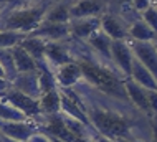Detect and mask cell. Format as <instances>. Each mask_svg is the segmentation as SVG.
<instances>
[{
  "label": "cell",
  "mask_w": 157,
  "mask_h": 142,
  "mask_svg": "<svg viewBox=\"0 0 157 142\" xmlns=\"http://www.w3.org/2000/svg\"><path fill=\"white\" fill-rule=\"evenodd\" d=\"M71 89L78 96L84 114L99 136L149 142L151 116L141 113L131 101L109 96L84 79L76 83Z\"/></svg>",
  "instance_id": "cell-1"
},
{
  "label": "cell",
  "mask_w": 157,
  "mask_h": 142,
  "mask_svg": "<svg viewBox=\"0 0 157 142\" xmlns=\"http://www.w3.org/2000/svg\"><path fill=\"white\" fill-rule=\"evenodd\" d=\"M48 7L50 3L45 0L25 7H3L0 13V30L30 35L43 21V15Z\"/></svg>",
  "instance_id": "cell-2"
},
{
  "label": "cell",
  "mask_w": 157,
  "mask_h": 142,
  "mask_svg": "<svg viewBox=\"0 0 157 142\" xmlns=\"http://www.w3.org/2000/svg\"><path fill=\"white\" fill-rule=\"evenodd\" d=\"M2 101H7L8 104H12L13 107L23 113L30 121H35L36 117L41 116V109H40V101L36 98H32L28 94H23L20 91H17L13 88H8L5 93L0 96Z\"/></svg>",
  "instance_id": "cell-3"
},
{
  "label": "cell",
  "mask_w": 157,
  "mask_h": 142,
  "mask_svg": "<svg viewBox=\"0 0 157 142\" xmlns=\"http://www.w3.org/2000/svg\"><path fill=\"white\" fill-rule=\"evenodd\" d=\"M126 41L129 43V48L132 51L134 58L139 59L147 70L151 71V75L157 81V50L152 41H136L126 38Z\"/></svg>",
  "instance_id": "cell-4"
},
{
  "label": "cell",
  "mask_w": 157,
  "mask_h": 142,
  "mask_svg": "<svg viewBox=\"0 0 157 142\" xmlns=\"http://www.w3.org/2000/svg\"><path fill=\"white\" fill-rule=\"evenodd\" d=\"M134 55L126 40H113L111 43V61L124 78H129Z\"/></svg>",
  "instance_id": "cell-5"
},
{
  "label": "cell",
  "mask_w": 157,
  "mask_h": 142,
  "mask_svg": "<svg viewBox=\"0 0 157 142\" xmlns=\"http://www.w3.org/2000/svg\"><path fill=\"white\" fill-rule=\"evenodd\" d=\"M38 131L36 126L33 124L30 119L28 121H0V134H3L8 139H13V140H22L27 142L30 137Z\"/></svg>",
  "instance_id": "cell-6"
},
{
  "label": "cell",
  "mask_w": 157,
  "mask_h": 142,
  "mask_svg": "<svg viewBox=\"0 0 157 142\" xmlns=\"http://www.w3.org/2000/svg\"><path fill=\"white\" fill-rule=\"evenodd\" d=\"M73 61L70 46L65 45L63 41H46L45 46V63L48 64V68L56 70L61 64H66Z\"/></svg>",
  "instance_id": "cell-7"
},
{
  "label": "cell",
  "mask_w": 157,
  "mask_h": 142,
  "mask_svg": "<svg viewBox=\"0 0 157 142\" xmlns=\"http://www.w3.org/2000/svg\"><path fill=\"white\" fill-rule=\"evenodd\" d=\"M53 76L56 81V88L58 89H66V88H73L76 83L83 79V73L81 68L78 66L76 61H70L66 64H61L56 70H53Z\"/></svg>",
  "instance_id": "cell-8"
},
{
  "label": "cell",
  "mask_w": 157,
  "mask_h": 142,
  "mask_svg": "<svg viewBox=\"0 0 157 142\" xmlns=\"http://www.w3.org/2000/svg\"><path fill=\"white\" fill-rule=\"evenodd\" d=\"M32 36H38L45 41H65L71 36L70 25L68 23H50V21H41L40 27L30 33Z\"/></svg>",
  "instance_id": "cell-9"
},
{
  "label": "cell",
  "mask_w": 157,
  "mask_h": 142,
  "mask_svg": "<svg viewBox=\"0 0 157 142\" xmlns=\"http://www.w3.org/2000/svg\"><path fill=\"white\" fill-rule=\"evenodd\" d=\"M10 88L17 89V91L28 94L32 98L40 99L41 89H40V81H38V71L33 73H18L13 79L10 81Z\"/></svg>",
  "instance_id": "cell-10"
},
{
  "label": "cell",
  "mask_w": 157,
  "mask_h": 142,
  "mask_svg": "<svg viewBox=\"0 0 157 142\" xmlns=\"http://www.w3.org/2000/svg\"><path fill=\"white\" fill-rule=\"evenodd\" d=\"M106 8L104 0H76L70 7L71 18H90V17H101Z\"/></svg>",
  "instance_id": "cell-11"
},
{
  "label": "cell",
  "mask_w": 157,
  "mask_h": 142,
  "mask_svg": "<svg viewBox=\"0 0 157 142\" xmlns=\"http://www.w3.org/2000/svg\"><path fill=\"white\" fill-rule=\"evenodd\" d=\"M84 43H86L88 48H90L99 59H103L106 63H113L111 61V43H113V40L106 35L101 28L96 30Z\"/></svg>",
  "instance_id": "cell-12"
},
{
  "label": "cell",
  "mask_w": 157,
  "mask_h": 142,
  "mask_svg": "<svg viewBox=\"0 0 157 142\" xmlns=\"http://www.w3.org/2000/svg\"><path fill=\"white\" fill-rule=\"evenodd\" d=\"M124 88H126V94L127 99L131 101V104L134 107H137L141 113L146 116H152L151 114V107H149V101H147V89L139 86L137 83H134L131 78L124 79Z\"/></svg>",
  "instance_id": "cell-13"
},
{
  "label": "cell",
  "mask_w": 157,
  "mask_h": 142,
  "mask_svg": "<svg viewBox=\"0 0 157 142\" xmlns=\"http://www.w3.org/2000/svg\"><path fill=\"white\" fill-rule=\"evenodd\" d=\"M70 32L75 38L81 41H86L96 30L101 27V18L99 17H90V18H71L68 21Z\"/></svg>",
  "instance_id": "cell-14"
},
{
  "label": "cell",
  "mask_w": 157,
  "mask_h": 142,
  "mask_svg": "<svg viewBox=\"0 0 157 142\" xmlns=\"http://www.w3.org/2000/svg\"><path fill=\"white\" fill-rule=\"evenodd\" d=\"M101 18V30L108 35L111 40H126L127 38V27L124 25L119 17L113 15V13H106Z\"/></svg>",
  "instance_id": "cell-15"
},
{
  "label": "cell",
  "mask_w": 157,
  "mask_h": 142,
  "mask_svg": "<svg viewBox=\"0 0 157 142\" xmlns=\"http://www.w3.org/2000/svg\"><path fill=\"white\" fill-rule=\"evenodd\" d=\"M73 0H60L55 2L48 7V10L43 15V21H50V23H68L71 20L70 17V7Z\"/></svg>",
  "instance_id": "cell-16"
},
{
  "label": "cell",
  "mask_w": 157,
  "mask_h": 142,
  "mask_svg": "<svg viewBox=\"0 0 157 142\" xmlns=\"http://www.w3.org/2000/svg\"><path fill=\"white\" fill-rule=\"evenodd\" d=\"M129 78L132 79L134 83H137L139 86H142V88H146V89H157L155 78L151 75V71L136 58L132 59V66H131Z\"/></svg>",
  "instance_id": "cell-17"
},
{
  "label": "cell",
  "mask_w": 157,
  "mask_h": 142,
  "mask_svg": "<svg viewBox=\"0 0 157 142\" xmlns=\"http://www.w3.org/2000/svg\"><path fill=\"white\" fill-rule=\"evenodd\" d=\"M18 45L22 46V48L27 51L33 59H35L36 66L41 64V63H45V46H46L45 40H41V38H38V36L27 35Z\"/></svg>",
  "instance_id": "cell-18"
},
{
  "label": "cell",
  "mask_w": 157,
  "mask_h": 142,
  "mask_svg": "<svg viewBox=\"0 0 157 142\" xmlns=\"http://www.w3.org/2000/svg\"><path fill=\"white\" fill-rule=\"evenodd\" d=\"M10 51H12V56H13V63H15L17 73H33V71H38L36 61L20 45L12 46Z\"/></svg>",
  "instance_id": "cell-19"
},
{
  "label": "cell",
  "mask_w": 157,
  "mask_h": 142,
  "mask_svg": "<svg viewBox=\"0 0 157 142\" xmlns=\"http://www.w3.org/2000/svg\"><path fill=\"white\" fill-rule=\"evenodd\" d=\"M127 38L136 41H154L157 35L144 20H136L132 25L127 27Z\"/></svg>",
  "instance_id": "cell-20"
},
{
  "label": "cell",
  "mask_w": 157,
  "mask_h": 142,
  "mask_svg": "<svg viewBox=\"0 0 157 142\" xmlns=\"http://www.w3.org/2000/svg\"><path fill=\"white\" fill-rule=\"evenodd\" d=\"M41 114H56L60 113V89H50L40 96Z\"/></svg>",
  "instance_id": "cell-21"
},
{
  "label": "cell",
  "mask_w": 157,
  "mask_h": 142,
  "mask_svg": "<svg viewBox=\"0 0 157 142\" xmlns=\"http://www.w3.org/2000/svg\"><path fill=\"white\" fill-rule=\"evenodd\" d=\"M0 121L18 122V121H28V117L23 113H20L17 107H13L12 104H8L7 101L0 99Z\"/></svg>",
  "instance_id": "cell-22"
},
{
  "label": "cell",
  "mask_w": 157,
  "mask_h": 142,
  "mask_svg": "<svg viewBox=\"0 0 157 142\" xmlns=\"http://www.w3.org/2000/svg\"><path fill=\"white\" fill-rule=\"evenodd\" d=\"M0 66L3 68V73H5V78L8 81H12L18 73H17L15 63H13V56H12L10 48H3L0 50Z\"/></svg>",
  "instance_id": "cell-23"
},
{
  "label": "cell",
  "mask_w": 157,
  "mask_h": 142,
  "mask_svg": "<svg viewBox=\"0 0 157 142\" xmlns=\"http://www.w3.org/2000/svg\"><path fill=\"white\" fill-rule=\"evenodd\" d=\"M25 36H27V35H23V33H15V32H5V30H0V50L12 48V46L18 45Z\"/></svg>",
  "instance_id": "cell-24"
},
{
  "label": "cell",
  "mask_w": 157,
  "mask_h": 142,
  "mask_svg": "<svg viewBox=\"0 0 157 142\" xmlns=\"http://www.w3.org/2000/svg\"><path fill=\"white\" fill-rule=\"evenodd\" d=\"M141 20L146 21L152 28V32L157 35V7L155 5H152L149 8H146L144 12H141Z\"/></svg>",
  "instance_id": "cell-25"
},
{
  "label": "cell",
  "mask_w": 157,
  "mask_h": 142,
  "mask_svg": "<svg viewBox=\"0 0 157 142\" xmlns=\"http://www.w3.org/2000/svg\"><path fill=\"white\" fill-rule=\"evenodd\" d=\"M41 0H2L3 7H25V5H33Z\"/></svg>",
  "instance_id": "cell-26"
},
{
  "label": "cell",
  "mask_w": 157,
  "mask_h": 142,
  "mask_svg": "<svg viewBox=\"0 0 157 142\" xmlns=\"http://www.w3.org/2000/svg\"><path fill=\"white\" fill-rule=\"evenodd\" d=\"M147 101H149L151 114L157 116V89H147Z\"/></svg>",
  "instance_id": "cell-27"
},
{
  "label": "cell",
  "mask_w": 157,
  "mask_h": 142,
  "mask_svg": "<svg viewBox=\"0 0 157 142\" xmlns=\"http://www.w3.org/2000/svg\"><path fill=\"white\" fill-rule=\"evenodd\" d=\"M132 8L134 10H137V12H144L146 8H149V7H152V2L151 0H132Z\"/></svg>",
  "instance_id": "cell-28"
},
{
  "label": "cell",
  "mask_w": 157,
  "mask_h": 142,
  "mask_svg": "<svg viewBox=\"0 0 157 142\" xmlns=\"http://www.w3.org/2000/svg\"><path fill=\"white\" fill-rule=\"evenodd\" d=\"M149 142H157V116H151V136Z\"/></svg>",
  "instance_id": "cell-29"
},
{
  "label": "cell",
  "mask_w": 157,
  "mask_h": 142,
  "mask_svg": "<svg viewBox=\"0 0 157 142\" xmlns=\"http://www.w3.org/2000/svg\"><path fill=\"white\" fill-rule=\"evenodd\" d=\"M27 142H52V139H50V137L46 136V134H43V132L36 131L35 134H33V136H32Z\"/></svg>",
  "instance_id": "cell-30"
},
{
  "label": "cell",
  "mask_w": 157,
  "mask_h": 142,
  "mask_svg": "<svg viewBox=\"0 0 157 142\" xmlns=\"http://www.w3.org/2000/svg\"><path fill=\"white\" fill-rule=\"evenodd\" d=\"M106 2V5L108 3H111V5H114V7H132L131 3H132V0H104Z\"/></svg>",
  "instance_id": "cell-31"
},
{
  "label": "cell",
  "mask_w": 157,
  "mask_h": 142,
  "mask_svg": "<svg viewBox=\"0 0 157 142\" xmlns=\"http://www.w3.org/2000/svg\"><path fill=\"white\" fill-rule=\"evenodd\" d=\"M8 88H10V81H8L7 78H0V96H2Z\"/></svg>",
  "instance_id": "cell-32"
},
{
  "label": "cell",
  "mask_w": 157,
  "mask_h": 142,
  "mask_svg": "<svg viewBox=\"0 0 157 142\" xmlns=\"http://www.w3.org/2000/svg\"><path fill=\"white\" fill-rule=\"evenodd\" d=\"M93 142H114V140L109 139V137H104V136H98Z\"/></svg>",
  "instance_id": "cell-33"
},
{
  "label": "cell",
  "mask_w": 157,
  "mask_h": 142,
  "mask_svg": "<svg viewBox=\"0 0 157 142\" xmlns=\"http://www.w3.org/2000/svg\"><path fill=\"white\" fill-rule=\"evenodd\" d=\"M0 142H22V140H13V139H8L3 134H0Z\"/></svg>",
  "instance_id": "cell-34"
},
{
  "label": "cell",
  "mask_w": 157,
  "mask_h": 142,
  "mask_svg": "<svg viewBox=\"0 0 157 142\" xmlns=\"http://www.w3.org/2000/svg\"><path fill=\"white\" fill-rule=\"evenodd\" d=\"M73 142H93V140H90V139H81V137H75Z\"/></svg>",
  "instance_id": "cell-35"
},
{
  "label": "cell",
  "mask_w": 157,
  "mask_h": 142,
  "mask_svg": "<svg viewBox=\"0 0 157 142\" xmlns=\"http://www.w3.org/2000/svg\"><path fill=\"white\" fill-rule=\"evenodd\" d=\"M114 142H132V140H129V139H122V137H117V139H113Z\"/></svg>",
  "instance_id": "cell-36"
},
{
  "label": "cell",
  "mask_w": 157,
  "mask_h": 142,
  "mask_svg": "<svg viewBox=\"0 0 157 142\" xmlns=\"http://www.w3.org/2000/svg\"><path fill=\"white\" fill-rule=\"evenodd\" d=\"M50 137V136H48ZM52 139V142H65V140H60V139H56V137H50Z\"/></svg>",
  "instance_id": "cell-37"
},
{
  "label": "cell",
  "mask_w": 157,
  "mask_h": 142,
  "mask_svg": "<svg viewBox=\"0 0 157 142\" xmlns=\"http://www.w3.org/2000/svg\"><path fill=\"white\" fill-rule=\"evenodd\" d=\"M0 78H5V73H3V68L0 66Z\"/></svg>",
  "instance_id": "cell-38"
},
{
  "label": "cell",
  "mask_w": 157,
  "mask_h": 142,
  "mask_svg": "<svg viewBox=\"0 0 157 142\" xmlns=\"http://www.w3.org/2000/svg\"><path fill=\"white\" fill-rule=\"evenodd\" d=\"M45 2H48L50 5H52V3H55V2H60V0H45Z\"/></svg>",
  "instance_id": "cell-39"
},
{
  "label": "cell",
  "mask_w": 157,
  "mask_h": 142,
  "mask_svg": "<svg viewBox=\"0 0 157 142\" xmlns=\"http://www.w3.org/2000/svg\"><path fill=\"white\" fill-rule=\"evenodd\" d=\"M152 43H154V46H155V50H157V38H155V40L152 41Z\"/></svg>",
  "instance_id": "cell-40"
},
{
  "label": "cell",
  "mask_w": 157,
  "mask_h": 142,
  "mask_svg": "<svg viewBox=\"0 0 157 142\" xmlns=\"http://www.w3.org/2000/svg\"><path fill=\"white\" fill-rule=\"evenodd\" d=\"M151 2H152V5H154V3H155V5H157V0H151Z\"/></svg>",
  "instance_id": "cell-41"
},
{
  "label": "cell",
  "mask_w": 157,
  "mask_h": 142,
  "mask_svg": "<svg viewBox=\"0 0 157 142\" xmlns=\"http://www.w3.org/2000/svg\"><path fill=\"white\" fill-rule=\"evenodd\" d=\"M2 10H3V5H0V13H2Z\"/></svg>",
  "instance_id": "cell-42"
}]
</instances>
